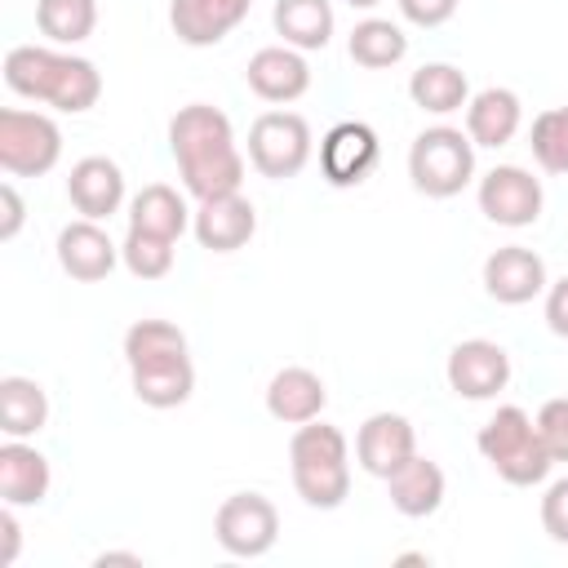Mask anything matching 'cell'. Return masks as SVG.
Segmentation results:
<instances>
[{"label":"cell","instance_id":"32","mask_svg":"<svg viewBox=\"0 0 568 568\" xmlns=\"http://www.w3.org/2000/svg\"><path fill=\"white\" fill-rule=\"evenodd\" d=\"M173 244L164 235H146V231H129L120 244V262L138 275V280H164L173 271Z\"/></svg>","mask_w":568,"mask_h":568},{"label":"cell","instance_id":"6","mask_svg":"<svg viewBox=\"0 0 568 568\" xmlns=\"http://www.w3.org/2000/svg\"><path fill=\"white\" fill-rule=\"evenodd\" d=\"M311 151L315 138L297 111H262L248 124V164L271 182L297 178L311 164Z\"/></svg>","mask_w":568,"mask_h":568},{"label":"cell","instance_id":"33","mask_svg":"<svg viewBox=\"0 0 568 568\" xmlns=\"http://www.w3.org/2000/svg\"><path fill=\"white\" fill-rule=\"evenodd\" d=\"M537 435L555 462H568V395H555L537 408Z\"/></svg>","mask_w":568,"mask_h":568},{"label":"cell","instance_id":"22","mask_svg":"<svg viewBox=\"0 0 568 568\" xmlns=\"http://www.w3.org/2000/svg\"><path fill=\"white\" fill-rule=\"evenodd\" d=\"M386 493H390V506L404 519H426L444 506V470L430 457L413 453L399 470L386 475Z\"/></svg>","mask_w":568,"mask_h":568},{"label":"cell","instance_id":"40","mask_svg":"<svg viewBox=\"0 0 568 568\" xmlns=\"http://www.w3.org/2000/svg\"><path fill=\"white\" fill-rule=\"evenodd\" d=\"M351 9H373V4H382V0H346Z\"/></svg>","mask_w":568,"mask_h":568},{"label":"cell","instance_id":"5","mask_svg":"<svg viewBox=\"0 0 568 568\" xmlns=\"http://www.w3.org/2000/svg\"><path fill=\"white\" fill-rule=\"evenodd\" d=\"M408 178L430 200H453L475 178V142L453 124H430L408 146Z\"/></svg>","mask_w":568,"mask_h":568},{"label":"cell","instance_id":"12","mask_svg":"<svg viewBox=\"0 0 568 568\" xmlns=\"http://www.w3.org/2000/svg\"><path fill=\"white\" fill-rule=\"evenodd\" d=\"M413 453H417V430H413V422L404 413H373V417H364V426L355 435L359 470H368L373 479H386Z\"/></svg>","mask_w":568,"mask_h":568},{"label":"cell","instance_id":"34","mask_svg":"<svg viewBox=\"0 0 568 568\" xmlns=\"http://www.w3.org/2000/svg\"><path fill=\"white\" fill-rule=\"evenodd\" d=\"M541 528H546L550 541L568 546V475L546 488V497H541Z\"/></svg>","mask_w":568,"mask_h":568},{"label":"cell","instance_id":"11","mask_svg":"<svg viewBox=\"0 0 568 568\" xmlns=\"http://www.w3.org/2000/svg\"><path fill=\"white\" fill-rule=\"evenodd\" d=\"M382 155L377 133L364 120H342L320 142V173L328 186H359Z\"/></svg>","mask_w":568,"mask_h":568},{"label":"cell","instance_id":"37","mask_svg":"<svg viewBox=\"0 0 568 568\" xmlns=\"http://www.w3.org/2000/svg\"><path fill=\"white\" fill-rule=\"evenodd\" d=\"M0 204H4V217H0V240H13V235L22 231V217H27L22 195H18V186H13V182H4V186H0Z\"/></svg>","mask_w":568,"mask_h":568},{"label":"cell","instance_id":"3","mask_svg":"<svg viewBox=\"0 0 568 568\" xmlns=\"http://www.w3.org/2000/svg\"><path fill=\"white\" fill-rule=\"evenodd\" d=\"M293 488L311 510H337L351 497V448L328 422H302L288 439Z\"/></svg>","mask_w":568,"mask_h":568},{"label":"cell","instance_id":"36","mask_svg":"<svg viewBox=\"0 0 568 568\" xmlns=\"http://www.w3.org/2000/svg\"><path fill=\"white\" fill-rule=\"evenodd\" d=\"M546 328L555 337H568V275L546 288Z\"/></svg>","mask_w":568,"mask_h":568},{"label":"cell","instance_id":"13","mask_svg":"<svg viewBox=\"0 0 568 568\" xmlns=\"http://www.w3.org/2000/svg\"><path fill=\"white\" fill-rule=\"evenodd\" d=\"M191 231H195L200 248H209V253H235V248H244L253 240L257 213H253L248 195L226 191V195L200 200V209L191 213Z\"/></svg>","mask_w":568,"mask_h":568},{"label":"cell","instance_id":"4","mask_svg":"<svg viewBox=\"0 0 568 568\" xmlns=\"http://www.w3.org/2000/svg\"><path fill=\"white\" fill-rule=\"evenodd\" d=\"M479 453L484 462L515 488H528V484H541L555 466L550 448L541 444L537 435V422L519 408V404H501L484 426H479Z\"/></svg>","mask_w":568,"mask_h":568},{"label":"cell","instance_id":"30","mask_svg":"<svg viewBox=\"0 0 568 568\" xmlns=\"http://www.w3.org/2000/svg\"><path fill=\"white\" fill-rule=\"evenodd\" d=\"M36 27L53 44H80L98 27V0H36Z\"/></svg>","mask_w":568,"mask_h":568},{"label":"cell","instance_id":"38","mask_svg":"<svg viewBox=\"0 0 568 568\" xmlns=\"http://www.w3.org/2000/svg\"><path fill=\"white\" fill-rule=\"evenodd\" d=\"M18 506H4L0 510V564L9 568L13 559H18V541H22V528H18V515H13Z\"/></svg>","mask_w":568,"mask_h":568},{"label":"cell","instance_id":"2","mask_svg":"<svg viewBox=\"0 0 568 568\" xmlns=\"http://www.w3.org/2000/svg\"><path fill=\"white\" fill-rule=\"evenodd\" d=\"M4 84L18 98L44 102L67 115H80L102 98V75L89 58L58 53L44 44H13L4 53Z\"/></svg>","mask_w":568,"mask_h":568},{"label":"cell","instance_id":"29","mask_svg":"<svg viewBox=\"0 0 568 568\" xmlns=\"http://www.w3.org/2000/svg\"><path fill=\"white\" fill-rule=\"evenodd\" d=\"M182 355H186V333L169 320H138L124 333L129 368H146V364H164V359H182Z\"/></svg>","mask_w":568,"mask_h":568},{"label":"cell","instance_id":"16","mask_svg":"<svg viewBox=\"0 0 568 568\" xmlns=\"http://www.w3.org/2000/svg\"><path fill=\"white\" fill-rule=\"evenodd\" d=\"M244 80H248V89L262 102H297L311 89V67H306L302 49H293V44H266V49H257L248 58Z\"/></svg>","mask_w":568,"mask_h":568},{"label":"cell","instance_id":"21","mask_svg":"<svg viewBox=\"0 0 568 568\" xmlns=\"http://www.w3.org/2000/svg\"><path fill=\"white\" fill-rule=\"evenodd\" d=\"M328 404V390L320 382V373L293 364V368H280L266 386V413L284 426H302V422H315Z\"/></svg>","mask_w":568,"mask_h":568},{"label":"cell","instance_id":"10","mask_svg":"<svg viewBox=\"0 0 568 568\" xmlns=\"http://www.w3.org/2000/svg\"><path fill=\"white\" fill-rule=\"evenodd\" d=\"M444 377H448V390L462 395V399H493L510 382V355H506L501 342L466 337L448 351Z\"/></svg>","mask_w":568,"mask_h":568},{"label":"cell","instance_id":"18","mask_svg":"<svg viewBox=\"0 0 568 568\" xmlns=\"http://www.w3.org/2000/svg\"><path fill=\"white\" fill-rule=\"evenodd\" d=\"M120 262V248L111 244V235L93 222V217H80V222H67L58 231V266L80 280V284H93V280H106Z\"/></svg>","mask_w":568,"mask_h":568},{"label":"cell","instance_id":"25","mask_svg":"<svg viewBox=\"0 0 568 568\" xmlns=\"http://www.w3.org/2000/svg\"><path fill=\"white\" fill-rule=\"evenodd\" d=\"M271 22L284 36V44H293L302 53L324 49L333 40V4L328 0H275Z\"/></svg>","mask_w":568,"mask_h":568},{"label":"cell","instance_id":"26","mask_svg":"<svg viewBox=\"0 0 568 568\" xmlns=\"http://www.w3.org/2000/svg\"><path fill=\"white\" fill-rule=\"evenodd\" d=\"M408 98L430 111V115H453L470 102V84H466V71L453 67V62H426L413 71L408 80Z\"/></svg>","mask_w":568,"mask_h":568},{"label":"cell","instance_id":"19","mask_svg":"<svg viewBox=\"0 0 568 568\" xmlns=\"http://www.w3.org/2000/svg\"><path fill=\"white\" fill-rule=\"evenodd\" d=\"M53 470L40 448L27 439H4L0 444V497L4 506H40L49 497Z\"/></svg>","mask_w":568,"mask_h":568},{"label":"cell","instance_id":"35","mask_svg":"<svg viewBox=\"0 0 568 568\" xmlns=\"http://www.w3.org/2000/svg\"><path fill=\"white\" fill-rule=\"evenodd\" d=\"M399 13L413 22V27H444L453 13H457V0H399Z\"/></svg>","mask_w":568,"mask_h":568},{"label":"cell","instance_id":"7","mask_svg":"<svg viewBox=\"0 0 568 568\" xmlns=\"http://www.w3.org/2000/svg\"><path fill=\"white\" fill-rule=\"evenodd\" d=\"M62 160V129L44 111H0V169L13 178H44Z\"/></svg>","mask_w":568,"mask_h":568},{"label":"cell","instance_id":"27","mask_svg":"<svg viewBox=\"0 0 568 568\" xmlns=\"http://www.w3.org/2000/svg\"><path fill=\"white\" fill-rule=\"evenodd\" d=\"M129 382H133V395H138L146 408H178V404H186L191 390H195V368H191V355H182V359L129 368Z\"/></svg>","mask_w":568,"mask_h":568},{"label":"cell","instance_id":"24","mask_svg":"<svg viewBox=\"0 0 568 568\" xmlns=\"http://www.w3.org/2000/svg\"><path fill=\"white\" fill-rule=\"evenodd\" d=\"M49 422V395L31 377H0V430L9 439H31Z\"/></svg>","mask_w":568,"mask_h":568},{"label":"cell","instance_id":"31","mask_svg":"<svg viewBox=\"0 0 568 568\" xmlns=\"http://www.w3.org/2000/svg\"><path fill=\"white\" fill-rule=\"evenodd\" d=\"M528 146H532V160L546 173H568V102L564 106H550V111H541L532 120Z\"/></svg>","mask_w":568,"mask_h":568},{"label":"cell","instance_id":"20","mask_svg":"<svg viewBox=\"0 0 568 568\" xmlns=\"http://www.w3.org/2000/svg\"><path fill=\"white\" fill-rule=\"evenodd\" d=\"M524 124V106H519V93L515 89H501V84H488L479 89L470 102H466V133L475 146H506Z\"/></svg>","mask_w":568,"mask_h":568},{"label":"cell","instance_id":"8","mask_svg":"<svg viewBox=\"0 0 568 568\" xmlns=\"http://www.w3.org/2000/svg\"><path fill=\"white\" fill-rule=\"evenodd\" d=\"M213 537L235 559H262L280 537V510L262 493H231L213 515Z\"/></svg>","mask_w":568,"mask_h":568},{"label":"cell","instance_id":"15","mask_svg":"<svg viewBox=\"0 0 568 568\" xmlns=\"http://www.w3.org/2000/svg\"><path fill=\"white\" fill-rule=\"evenodd\" d=\"M484 288L501 306H524L537 293H546V262L532 248H524V244H506V248L488 253V262H484Z\"/></svg>","mask_w":568,"mask_h":568},{"label":"cell","instance_id":"9","mask_svg":"<svg viewBox=\"0 0 568 568\" xmlns=\"http://www.w3.org/2000/svg\"><path fill=\"white\" fill-rule=\"evenodd\" d=\"M546 191L541 182L519 164H497L479 178V213L497 226H532L541 217Z\"/></svg>","mask_w":568,"mask_h":568},{"label":"cell","instance_id":"17","mask_svg":"<svg viewBox=\"0 0 568 568\" xmlns=\"http://www.w3.org/2000/svg\"><path fill=\"white\" fill-rule=\"evenodd\" d=\"M67 200H71V209L80 217H93V222L120 213V204H124V173H120V164L106 160V155L75 160L71 173H67Z\"/></svg>","mask_w":568,"mask_h":568},{"label":"cell","instance_id":"28","mask_svg":"<svg viewBox=\"0 0 568 568\" xmlns=\"http://www.w3.org/2000/svg\"><path fill=\"white\" fill-rule=\"evenodd\" d=\"M346 53H351L355 67L386 71V67L404 62L408 36H404L390 18H364V22H355V31H351V40H346Z\"/></svg>","mask_w":568,"mask_h":568},{"label":"cell","instance_id":"23","mask_svg":"<svg viewBox=\"0 0 568 568\" xmlns=\"http://www.w3.org/2000/svg\"><path fill=\"white\" fill-rule=\"evenodd\" d=\"M186 226H191V209H186V200H182L173 186H164V182H151V186H142V191L129 200V231H146V235L178 240Z\"/></svg>","mask_w":568,"mask_h":568},{"label":"cell","instance_id":"14","mask_svg":"<svg viewBox=\"0 0 568 568\" xmlns=\"http://www.w3.org/2000/svg\"><path fill=\"white\" fill-rule=\"evenodd\" d=\"M248 9L253 0H169V27L182 44L209 49L222 44L248 18Z\"/></svg>","mask_w":568,"mask_h":568},{"label":"cell","instance_id":"39","mask_svg":"<svg viewBox=\"0 0 568 568\" xmlns=\"http://www.w3.org/2000/svg\"><path fill=\"white\" fill-rule=\"evenodd\" d=\"M93 564H98V568H106V564H133V568H142V555H129V550H106V555H98Z\"/></svg>","mask_w":568,"mask_h":568},{"label":"cell","instance_id":"1","mask_svg":"<svg viewBox=\"0 0 568 568\" xmlns=\"http://www.w3.org/2000/svg\"><path fill=\"white\" fill-rule=\"evenodd\" d=\"M169 151L178 160L182 186L195 200L240 191V182H244V155L235 146V129H231L226 111H217L209 102H191L169 120Z\"/></svg>","mask_w":568,"mask_h":568}]
</instances>
